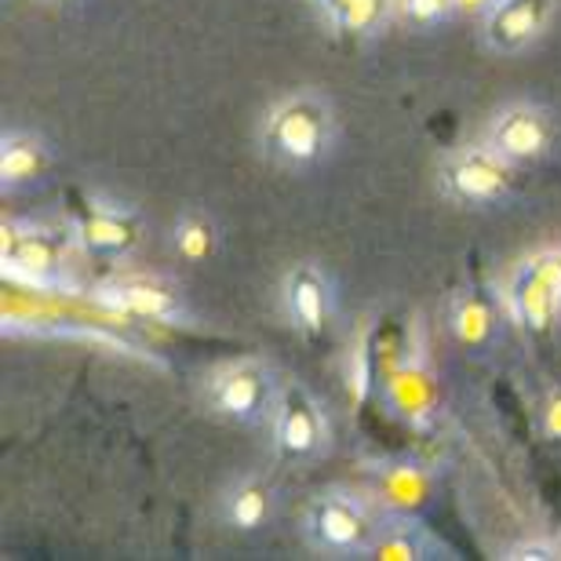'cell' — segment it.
I'll list each match as a JSON object with an SVG mask.
<instances>
[{"mask_svg": "<svg viewBox=\"0 0 561 561\" xmlns=\"http://www.w3.org/2000/svg\"><path fill=\"white\" fill-rule=\"evenodd\" d=\"M340 146V114L313 88L277 95L255 121V150L271 168L302 175L321 168Z\"/></svg>", "mask_w": 561, "mask_h": 561, "instance_id": "cell-1", "label": "cell"}, {"mask_svg": "<svg viewBox=\"0 0 561 561\" xmlns=\"http://www.w3.org/2000/svg\"><path fill=\"white\" fill-rule=\"evenodd\" d=\"M387 511L373 492H357L346 485L318 489L302 503L299 540L318 558H365L373 547Z\"/></svg>", "mask_w": 561, "mask_h": 561, "instance_id": "cell-2", "label": "cell"}, {"mask_svg": "<svg viewBox=\"0 0 561 561\" xmlns=\"http://www.w3.org/2000/svg\"><path fill=\"white\" fill-rule=\"evenodd\" d=\"M434 190L453 208L489 211L514 197L518 168L503 161L489 142H463L434 161Z\"/></svg>", "mask_w": 561, "mask_h": 561, "instance_id": "cell-3", "label": "cell"}, {"mask_svg": "<svg viewBox=\"0 0 561 561\" xmlns=\"http://www.w3.org/2000/svg\"><path fill=\"white\" fill-rule=\"evenodd\" d=\"M285 379H277L274 365L263 357H233L216 365L201 383V401L208 416L230 426H255L271 423L277 390Z\"/></svg>", "mask_w": 561, "mask_h": 561, "instance_id": "cell-4", "label": "cell"}, {"mask_svg": "<svg viewBox=\"0 0 561 561\" xmlns=\"http://www.w3.org/2000/svg\"><path fill=\"white\" fill-rule=\"evenodd\" d=\"M503 313L529 335H547L561 318V249L522 260L503 288Z\"/></svg>", "mask_w": 561, "mask_h": 561, "instance_id": "cell-5", "label": "cell"}, {"mask_svg": "<svg viewBox=\"0 0 561 561\" xmlns=\"http://www.w3.org/2000/svg\"><path fill=\"white\" fill-rule=\"evenodd\" d=\"M481 142H489L503 161L522 172L554 153L558 117L551 106L536 103V99H511L500 110H492Z\"/></svg>", "mask_w": 561, "mask_h": 561, "instance_id": "cell-6", "label": "cell"}, {"mask_svg": "<svg viewBox=\"0 0 561 561\" xmlns=\"http://www.w3.org/2000/svg\"><path fill=\"white\" fill-rule=\"evenodd\" d=\"M271 437L280 459L291 463L321 459L332 448V423L324 416L321 398L296 379H285L271 412Z\"/></svg>", "mask_w": 561, "mask_h": 561, "instance_id": "cell-7", "label": "cell"}, {"mask_svg": "<svg viewBox=\"0 0 561 561\" xmlns=\"http://www.w3.org/2000/svg\"><path fill=\"white\" fill-rule=\"evenodd\" d=\"M95 299L114 313H128V318L157 321V324H183L190 318L183 288L172 277L153 271H121L106 277L95 288Z\"/></svg>", "mask_w": 561, "mask_h": 561, "instance_id": "cell-8", "label": "cell"}, {"mask_svg": "<svg viewBox=\"0 0 561 561\" xmlns=\"http://www.w3.org/2000/svg\"><path fill=\"white\" fill-rule=\"evenodd\" d=\"M561 0H496L478 19V41L489 55L511 59L536 48L554 30Z\"/></svg>", "mask_w": 561, "mask_h": 561, "instance_id": "cell-9", "label": "cell"}, {"mask_svg": "<svg viewBox=\"0 0 561 561\" xmlns=\"http://www.w3.org/2000/svg\"><path fill=\"white\" fill-rule=\"evenodd\" d=\"M277 302L299 340H321L335 318V285L318 260H299L280 274Z\"/></svg>", "mask_w": 561, "mask_h": 561, "instance_id": "cell-10", "label": "cell"}, {"mask_svg": "<svg viewBox=\"0 0 561 561\" xmlns=\"http://www.w3.org/2000/svg\"><path fill=\"white\" fill-rule=\"evenodd\" d=\"M73 244L99 260H128L142 244V219L131 205L121 201L88 197L84 208L70 222Z\"/></svg>", "mask_w": 561, "mask_h": 561, "instance_id": "cell-11", "label": "cell"}, {"mask_svg": "<svg viewBox=\"0 0 561 561\" xmlns=\"http://www.w3.org/2000/svg\"><path fill=\"white\" fill-rule=\"evenodd\" d=\"M70 241L73 233L62 238V230L4 219L0 222V263H4V271L33 280V285H48L62 274Z\"/></svg>", "mask_w": 561, "mask_h": 561, "instance_id": "cell-12", "label": "cell"}, {"mask_svg": "<svg viewBox=\"0 0 561 561\" xmlns=\"http://www.w3.org/2000/svg\"><path fill=\"white\" fill-rule=\"evenodd\" d=\"M280 511V485L266 470H241L219 489V522L230 533H263Z\"/></svg>", "mask_w": 561, "mask_h": 561, "instance_id": "cell-13", "label": "cell"}, {"mask_svg": "<svg viewBox=\"0 0 561 561\" xmlns=\"http://www.w3.org/2000/svg\"><path fill=\"white\" fill-rule=\"evenodd\" d=\"M51 164H55V150L41 131L8 128L0 136V186H4V194L44 183Z\"/></svg>", "mask_w": 561, "mask_h": 561, "instance_id": "cell-14", "label": "cell"}, {"mask_svg": "<svg viewBox=\"0 0 561 561\" xmlns=\"http://www.w3.org/2000/svg\"><path fill=\"white\" fill-rule=\"evenodd\" d=\"M445 554H448V547L426 529L416 514L387 511V518L379 525L376 540L362 561H431Z\"/></svg>", "mask_w": 561, "mask_h": 561, "instance_id": "cell-15", "label": "cell"}, {"mask_svg": "<svg viewBox=\"0 0 561 561\" xmlns=\"http://www.w3.org/2000/svg\"><path fill=\"white\" fill-rule=\"evenodd\" d=\"M332 37L376 41L394 26V0H310Z\"/></svg>", "mask_w": 561, "mask_h": 561, "instance_id": "cell-16", "label": "cell"}, {"mask_svg": "<svg viewBox=\"0 0 561 561\" xmlns=\"http://www.w3.org/2000/svg\"><path fill=\"white\" fill-rule=\"evenodd\" d=\"M500 310L496 302L489 296H481V291H470V288H459L453 291V299H448L445 307V324H448V335L467 346V351H485L492 346L500 332Z\"/></svg>", "mask_w": 561, "mask_h": 561, "instance_id": "cell-17", "label": "cell"}, {"mask_svg": "<svg viewBox=\"0 0 561 561\" xmlns=\"http://www.w3.org/2000/svg\"><path fill=\"white\" fill-rule=\"evenodd\" d=\"M172 255L190 266L211 263L222 252V222L208 208H183L168 227Z\"/></svg>", "mask_w": 561, "mask_h": 561, "instance_id": "cell-18", "label": "cell"}, {"mask_svg": "<svg viewBox=\"0 0 561 561\" xmlns=\"http://www.w3.org/2000/svg\"><path fill=\"white\" fill-rule=\"evenodd\" d=\"M373 496L383 503V511L416 514L431 500V478L420 463H390L379 474V485Z\"/></svg>", "mask_w": 561, "mask_h": 561, "instance_id": "cell-19", "label": "cell"}, {"mask_svg": "<svg viewBox=\"0 0 561 561\" xmlns=\"http://www.w3.org/2000/svg\"><path fill=\"white\" fill-rule=\"evenodd\" d=\"M390 405H394L398 416H405L409 423H423V416L434 412V383L431 373L420 362L401 365L387 383Z\"/></svg>", "mask_w": 561, "mask_h": 561, "instance_id": "cell-20", "label": "cell"}, {"mask_svg": "<svg viewBox=\"0 0 561 561\" xmlns=\"http://www.w3.org/2000/svg\"><path fill=\"white\" fill-rule=\"evenodd\" d=\"M448 19H456L453 0H394V30L434 33Z\"/></svg>", "mask_w": 561, "mask_h": 561, "instance_id": "cell-21", "label": "cell"}, {"mask_svg": "<svg viewBox=\"0 0 561 561\" xmlns=\"http://www.w3.org/2000/svg\"><path fill=\"white\" fill-rule=\"evenodd\" d=\"M503 561H561V536L558 533H529L522 540L507 543L500 551Z\"/></svg>", "mask_w": 561, "mask_h": 561, "instance_id": "cell-22", "label": "cell"}, {"mask_svg": "<svg viewBox=\"0 0 561 561\" xmlns=\"http://www.w3.org/2000/svg\"><path fill=\"white\" fill-rule=\"evenodd\" d=\"M536 426L547 442H558L561 445V390H551L543 401H540V412H536Z\"/></svg>", "mask_w": 561, "mask_h": 561, "instance_id": "cell-23", "label": "cell"}, {"mask_svg": "<svg viewBox=\"0 0 561 561\" xmlns=\"http://www.w3.org/2000/svg\"><path fill=\"white\" fill-rule=\"evenodd\" d=\"M492 4H496V0H453V11H456V19H481Z\"/></svg>", "mask_w": 561, "mask_h": 561, "instance_id": "cell-24", "label": "cell"}, {"mask_svg": "<svg viewBox=\"0 0 561 561\" xmlns=\"http://www.w3.org/2000/svg\"><path fill=\"white\" fill-rule=\"evenodd\" d=\"M44 4H62L66 8V4H84V0H44Z\"/></svg>", "mask_w": 561, "mask_h": 561, "instance_id": "cell-25", "label": "cell"}]
</instances>
